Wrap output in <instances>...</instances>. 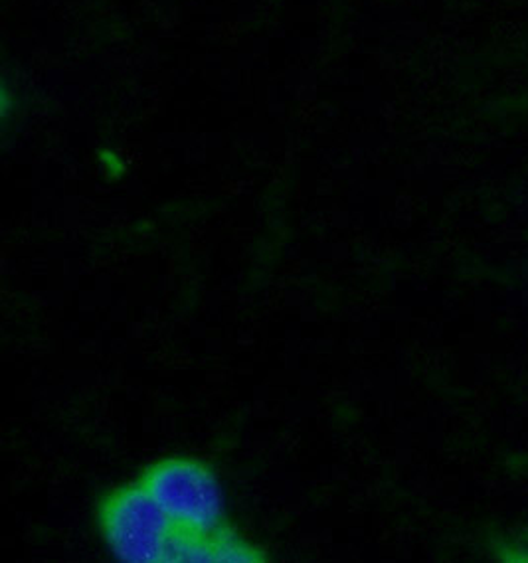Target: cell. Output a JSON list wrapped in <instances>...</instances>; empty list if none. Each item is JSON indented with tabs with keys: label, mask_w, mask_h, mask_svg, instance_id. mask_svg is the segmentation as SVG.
<instances>
[{
	"label": "cell",
	"mask_w": 528,
	"mask_h": 563,
	"mask_svg": "<svg viewBox=\"0 0 528 563\" xmlns=\"http://www.w3.org/2000/svg\"><path fill=\"white\" fill-rule=\"evenodd\" d=\"M168 520L185 532H212L224 525L226 500L215 471L198 459H163L139 481Z\"/></svg>",
	"instance_id": "cell-1"
},
{
	"label": "cell",
	"mask_w": 528,
	"mask_h": 563,
	"mask_svg": "<svg viewBox=\"0 0 528 563\" xmlns=\"http://www.w3.org/2000/svg\"><path fill=\"white\" fill-rule=\"evenodd\" d=\"M98 520L103 542L119 562L168 563L176 526L141 483L106 496Z\"/></svg>",
	"instance_id": "cell-2"
},
{
	"label": "cell",
	"mask_w": 528,
	"mask_h": 563,
	"mask_svg": "<svg viewBox=\"0 0 528 563\" xmlns=\"http://www.w3.org/2000/svg\"><path fill=\"white\" fill-rule=\"evenodd\" d=\"M265 560L262 550L228 526L212 532H185L176 528L168 555V563H260Z\"/></svg>",
	"instance_id": "cell-3"
},
{
	"label": "cell",
	"mask_w": 528,
	"mask_h": 563,
	"mask_svg": "<svg viewBox=\"0 0 528 563\" xmlns=\"http://www.w3.org/2000/svg\"><path fill=\"white\" fill-rule=\"evenodd\" d=\"M527 560H528V550H527Z\"/></svg>",
	"instance_id": "cell-4"
}]
</instances>
